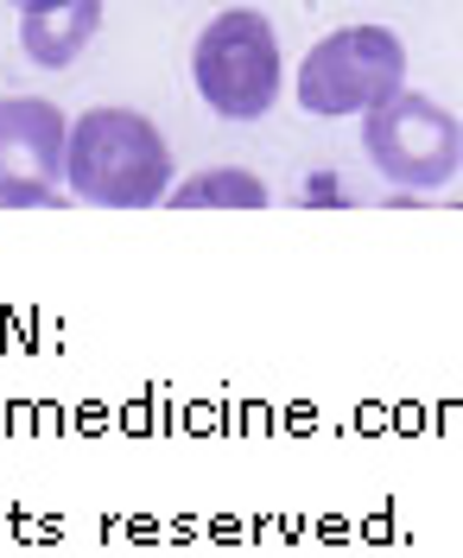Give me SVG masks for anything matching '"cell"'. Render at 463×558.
<instances>
[{
	"mask_svg": "<svg viewBox=\"0 0 463 558\" xmlns=\"http://www.w3.org/2000/svg\"><path fill=\"white\" fill-rule=\"evenodd\" d=\"M191 76H197V96L210 102V114H222V121H260L267 108L280 102V83H285L273 20L254 13V7L216 13L210 26L197 33Z\"/></svg>",
	"mask_w": 463,
	"mask_h": 558,
	"instance_id": "obj_2",
	"label": "cell"
},
{
	"mask_svg": "<svg viewBox=\"0 0 463 558\" xmlns=\"http://www.w3.org/2000/svg\"><path fill=\"white\" fill-rule=\"evenodd\" d=\"M362 153L400 191H438L463 172V121L419 89H393L362 114Z\"/></svg>",
	"mask_w": 463,
	"mask_h": 558,
	"instance_id": "obj_3",
	"label": "cell"
},
{
	"mask_svg": "<svg viewBox=\"0 0 463 558\" xmlns=\"http://www.w3.org/2000/svg\"><path fill=\"white\" fill-rule=\"evenodd\" d=\"M64 108L45 96H0V204L51 209L64 204Z\"/></svg>",
	"mask_w": 463,
	"mask_h": 558,
	"instance_id": "obj_5",
	"label": "cell"
},
{
	"mask_svg": "<svg viewBox=\"0 0 463 558\" xmlns=\"http://www.w3.org/2000/svg\"><path fill=\"white\" fill-rule=\"evenodd\" d=\"M64 191L102 209L166 204L172 146L141 108H83L64 134Z\"/></svg>",
	"mask_w": 463,
	"mask_h": 558,
	"instance_id": "obj_1",
	"label": "cell"
},
{
	"mask_svg": "<svg viewBox=\"0 0 463 558\" xmlns=\"http://www.w3.org/2000/svg\"><path fill=\"white\" fill-rule=\"evenodd\" d=\"M172 209H267V184L242 166H210V172H191L184 184L166 191Z\"/></svg>",
	"mask_w": 463,
	"mask_h": 558,
	"instance_id": "obj_7",
	"label": "cell"
},
{
	"mask_svg": "<svg viewBox=\"0 0 463 558\" xmlns=\"http://www.w3.org/2000/svg\"><path fill=\"white\" fill-rule=\"evenodd\" d=\"M7 7H20V13H45V7H64V0H7Z\"/></svg>",
	"mask_w": 463,
	"mask_h": 558,
	"instance_id": "obj_8",
	"label": "cell"
},
{
	"mask_svg": "<svg viewBox=\"0 0 463 558\" xmlns=\"http://www.w3.org/2000/svg\"><path fill=\"white\" fill-rule=\"evenodd\" d=\"M96 33H102V0H64L45 13H20V51L38 70H71Z\"/></svg>",
	"mask_w": 463,
	"mask_h": 558,
	"instance_id": "obj_6",
	"label": "cell"
},
{
	"mask_svg": "<svg viewBox=\"0 0 463 558\" xmlns=\"http://www.w3.org/2000/svg\"><path fill=\"white\" fill-rule=\"evenodd\" d=\"M298 108L318 121H343V114H368L388 102L393 89H406V45L388 26H343V33L318 38L298 64Z\"/></svg>",
	"mask_w": 463,
	"mask_h": 558,
	"instance_id": "obj_4",
	"label": "cell"
}]
</instances>
